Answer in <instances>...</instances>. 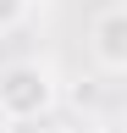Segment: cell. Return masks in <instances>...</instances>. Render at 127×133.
<instances>
[{"instance_id": "cell-1", "label": "cell", "mask_w": 127, "mask_h": 133, "mask_svg": "<svg viewBox=\"0 0 127 133\" xmlns=\"http://www.w3.org/2000/svg\"><path fill=\"white\" fill-rule=\"evenodd\" d=\"M55 105V72L44 61H11L0 72V122H39Z\"/></svg>"}, {"instance_id": "cell-3", "label": "cell", "mask_w": 127, "mask_h": 133, "mask_svg": "<svg viewBox=\"0 0 127 133\" xmlns=\"http://www.w3.org/2000/svg\"><path fill=\"white\" fill-rule=\"evenodd\" d=\"M22 17H28V0H0V33H6V28H17Z\"/></svg>"}, {"instance_id": "cell-2", "label": "cell", "mask_w": 127, "mask_h": 133, "mask_svg": "<svg viewBox=\"0 0 127 133\" xmlns=\"http://www.w3.org/2000/svg\"><path fill=\"white\" fill-rule=\"evenodd\" d=\"M88 44H94V61L105 72H127V11L122 6H105L88 28Z\"/></svg>"}, {"instance_id": "cell-4", "label": "cell", "mask_w": 127, "mask_h": 133, "mask_svg": "<svg viewBox=\"0 0 127 133\" xmlns=\"http://www.w3.org/2000/svg\"><path fill=\"white\" fill-rule=\"evenodd\" d=\"M0 133H11V122H0Z\"/></svg>"}]
</instances>
